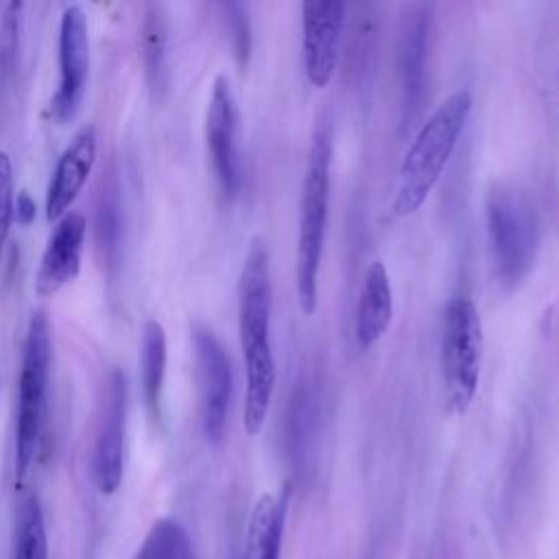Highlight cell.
Returning <instances> with one entry per match:
<instances>
[{
    "instance_id": "1",
    "label": "cell",
    "mask_w": 559,
    "mask_h": 559,
    "mask_svg": "<svg viewBox=\"0 0 559 559\" xmlns=\"http://www.w3.org/2000/svg\"><path fill=\"white\" fill-rule=\"evenodd\" d=\"M271 308L273 288L269 249L262 238H253L249 242L238 280V336L245 362L242 426L251 437L262 430L275 391Z\"/></svg>"
},
{
    "instance_id": "2",
    "label": "cell",
    "mask_w": 559,
    "mask_h": 559,
    "mask_svg": "<svg viewBox=\"0 0 559 559\" xmlns=\"http://www.w3.org/2000/svg\"><path fill=\"white\" fill-rule=\"evenodd\" d=\"M469 114L472 92L467 87H459L450 92L421 122L397 170V183L391 199L393 216H411L424 205L450 162Z\"/></svg>"
},
{
    "instance_id": "3",
    "label": "cell",
    "mask_w": 559,
    "mask_h": 559,
    "mask_svg": "<svg viewBox=\"0 0 559 559\" xmlns=\"http://www.w3.org/2000/svg\"><path fill=\"white\" fill-rule=\"evenodd\" d=\"M332 186V138L319 127L312 135L306 170L301 179L299 218H297V249H295V290L304 314L317 310L319 299V266L323 255L328 210Z\"/></svg>"
},
{
    "instance_id": "4",
    "label": "cell",
    "mask_w": 559,
    "mask_h": 559,
    "mask_svg": "<svg viewBox=\"0 0 559 559\" xmlns=\"http://www.w3.org/2000/svg\"><path fill=\"white\" fill-rule=\"evenodd\" d=\"M485 218L493 277L504 290L518 288L531 273L539 249V218L528 194L496 181L485 197Z\"/></svg>"
},
{
    "instance_id": "5",
    "label": "cell",
    "mask_w": 559,
    "mask_h": 559,
    "mask_svg": "<svg viewBox=\"0 0 559 559\" xmlns=\"http://www.w3.org/2000/svg\"><path fill=\"white\" fill-rule=\"evenodd\" d=\"M50 321L44 310H35L26 325L22 345V365L17 378V413H15V487L22 489L31 476L39 452L50 380Z\"/></svg>"
},
{
    "instance_id": "6",
    "label": "cell",
    "mask_w": 559,
    "mask_h": 559,
    "mask_svg": "<svg viewBox=\"0 0 559 559\" xmlns=\"http://www.w3.org/2000/svg\"><path fill=\"white\" fill-rule=\"evenodd\" d=\"M439 349L445 404L463 415L476 397L483 362V323L469 297L456 295L445 304Z\"/></svg>"
},
{
    "instance_id": "7",
    "label": "cell",
    "mask_w": 559,
    "mask_h": 559,
    "mask_svg": "<svg viewBox=\"0 0 559 559\" xmlns=\"http://www.w3.org/2000/svg\"><path fill=\"white\" fill-rule=\"evenodd\" d=\"M127 419V378L111 367L100 384L92 443V480L103 496L118 491L122 483Z\"/></svg>"
},
{
    "instance_id": "8",
    "label": "cell",
    "mask_w": 559,
    "mask_h": 559,
    "mask_svg": "<svg viewBox=\"0 0 559 559\" xmlns=\"http://www.w3.org/2000/svg\"><path fill=\"white\" fill-rule=\"evenodd\" d=\"M192 347L201 395V428L210 443H221L231 402V362L221 338L203 323L192 325Z\"/></svg>"
},
{
    "instance_id": "9",
    "label": "cell",
    "mask_w": 559,
    "mask_h": 559,
    "mask_svg": "<svg viewBox=\"0 0 559 559\" xmlns=\"http://www.w3.org/2000/svg\"><path fill=\"white\" fill-rule=\"evenodd\" d=\"M299 24L304 74L312 87L323 90L338 66L345 4L341 0H304L299 4Z\"/></svg>"
},
{
    "instance_id": "10",
    "label": "cell",
    "mask_w": 559,
    "mask_h": 559,
    "mask_svg": "<svg viewBox=\"0 0 559 559\" xmlns=\"http://www.w3.org/2000/svg\"><path fill=\"white\" fill-rule=\"evenodd\" d=\"M90 74V35L87 15L81 4H68L59 20V83L50 100V114L57 122L76 116Z\"/></svg>"
},
{
    "instance_id": "11",
    "label": "cell",
    "mask_w": 559,
    "mask_h": 559,
    "mask_svg": "<svg viewBox=\"0 0 559 559\" xmlns=\"http://www.w3.org/2000/svg\"><path fill=\"white\" fill-rule=\"evenodd\" d=\"M205 142L216 183L227 199H234L240 188L238 105L225 74H218L212 83L205 111Z\"/></svg>"
},
{
    "instance_id": "12",
    "label": "cell",
    "mask_w": 559,
    "mask_h": 559,
    "mask_svg": "<svg viewBox=\"0 0 559 559\" xmlns=\"http://www.w3.org/2000/svg\"><path fill=\"white\" fill-rule=\"evenodd\" d=\"M98 135L94 124H83L74 131L68 146L61 151L55 170L46 188V221H59L70 212V205L76 201L79 192L87 183L92 168L96 164Z\"/></svg>"
},
{
    "instance_id": "13",
    "label": "cell",
    "mask_w": 559,
    "mask_h": 559,
    "mask_svg": "<svg viewBox=\"0 0 559 559\" xmlns=\"http://www.w3.org/2000/svg\"><path fill=\"white\" fill-rule=\"evenodd\" d=\"M87 236V218L81 212L63 214L48 236L35 275V293L52 297L81 271V255Z\"/></svg>"
},
{
    "instance_id": "14",
    "label": "cell",
    "mask_w": 559,
    "mask_h": 559,
    "mask_svg": "<svg viewBox=\"0 0 559 559\" xmlns=\"http://www.w3.org/2000/svg\"><path fill=\"white\" fill-rule=\"evenodd\" d=\"M393 319V288L382 260H373L358 288L354 310V338L360 349H369L389 330Z\"/></svg>"
},
{
    "instance_id": "15",
    "label": "cell",
    "mask_w": 559,
    "mask_h": 559,
    "mask_svg": "<svg viewBox=\"0 0 559 559\" xmlns=\"http://www.w3.org/2000/svg\"><path fill=\"white\" fill-rule=\"evenodd\" d=\"M288 498L290 485H284L280 493H262L255 500L247 522L242 559H280Z\"/></svg>"
},
{
    "instance_id": "16",
    "label": "cell",
    "mask_w": 559,
    "mask_h": 559,
    "mask_svg": "<svg viewBox=\"0 0 559 559\" xmlns=\"http://www.w3.org/2000/svg\"><path fill=\"white\" fill-rule=\"evenodd\" d=\"M430 33V11L428 7H413L411 15L404 20L400 39V74L404 90V111L413 116V107L419 105L424 94L426 76V50Z\"/></svg>"
},
{
    "instance_id": "17",
    "label": "cell",
    "mask_w": 559,
    "mask_h": 559,
    "mask_svg": "<svg viewBox=\"0 0 559 559\" xmlns=\"http://www.w3.org/2000/svg\"><path fill=\"white\" fill-rule=\"evenodd\" d=\"M166 332L157 319H146L140 332V384L148 415L159 417L166 378Z\"/></svg>"
},
{
    "instance_id": "18",
    "label": "cell",
    "mask_w": 559,
    "mask_h": 559,
    "mask_svg": "<svg viewBox=\"0 0 559 559\" xmlns=\"http://www.w3.org/2000/svg\"><path fill=\"white\" fill-rule=\"evenodd\" d=\"M11 559H48V537L39 498L26 493L17 504L13 557Z\"/></svg>"
},
{
    "instance_id": "19",
    "label": "cell",
    "mask_w": 559,
    "mask_h": 559,
    "mask_svg": "<svg viewBox=\"0 0 559 559\" xmlns=\"http://www.w3.org/2000/svg\"><path fill=\"white\" fill-rule=\"evenodd\" d=\"M133 559H197V557L183 526L173 518H159L151 524Z\"/></svg>"
},
{
    "instance_id": "20",
    "label": "cell",
    "mask_w": 559,
    "mask_h": 559,
    "mask_svg": "<svg viewBox=\"0 0 559 559\" xmlns=\"http://www.w3.org/2000/svg\"><path fill=\"white\" fill-rule=\"evenodd\" d=\"M140 41H142V61L148 76L151 87H162V76L166 72V41H168V26L162 7L148 4L142 26H140Z\"/></svg>"
},
{
    "instance_id": "21",
    "label": "cell",
    "mask_w": 559,
    "mask_h": 559,
    "mask_svg": "<svg viewBox=\"0 0 559 559\" xmlns=\"http://www.w3.org/2000/svg\"><path fill=\"white\" fill-rule=\"evenodd\" d=\"M221 13L229 35L234 59L240 68H245L251 57V24H249L247 9L240 2H223Z\"/></svg>"
},
{
    "instance_id": "22",
    "label": "cell",
    "mask_w": 559,
    "mask_h": 559,
    "mask_svg": "<svg viewBox=\"0 0 559 559\" xmlns=\"http://www.w3.org/2000/svg\"><path fill=\"white\" fill-rule=\"evenodd\" d=\"M20 11H22V2H9L4 7V17L0 22V70L4 74H9L15 63Z\"/></svg>"
},
{
    "instance_id": "23",
    "label": "cell",
    "mask_w": 559,
    "mask_h": 559,
    "mask_svg": "<svg viewBox=\"0 0 559 559\" xmlns=\"http://www.w3.org/2000/svg\"><path fill=\"white\" fill-rule=\"evenodd\" d=\"M13 201H15V192H13V166H11V157L0 151V260H2V251L11 231V221H13Z\"/></svg>"
},
{
    "instance_id": "24",
    "label": "cell",
    "mask_w": 559,
    "mask_h": 559,
    "mask_svg": "<svg viewBox=\"0 0 559 559\" xmlns=\"http://www.w3.org/2000/svg\"><path fill=\"white\" fill-rule=\"evenodd\" d=\"M118 214H116V201L107 192L100 194V205H98V234H100V247L105 253H109L116 245V234H118Z\"/></svg>"
},
{
    "instance_id": "25",
    "label": "cell",
    "mask_w": 559,
    "mask_h": 559,
    "mask_svg": "<svg viewBox=\"0 0 559 559\" xmlns=\"http://www.w3.org/2000/svg\"><path fill=\"white\" fill-rule=\"evenodd\" d=\"M13 216H17V221L24 225L31 223L35 216V203L31 201V197L24 190L17 194V205L13 201Z\"/></svg>"
}]
</instances>
